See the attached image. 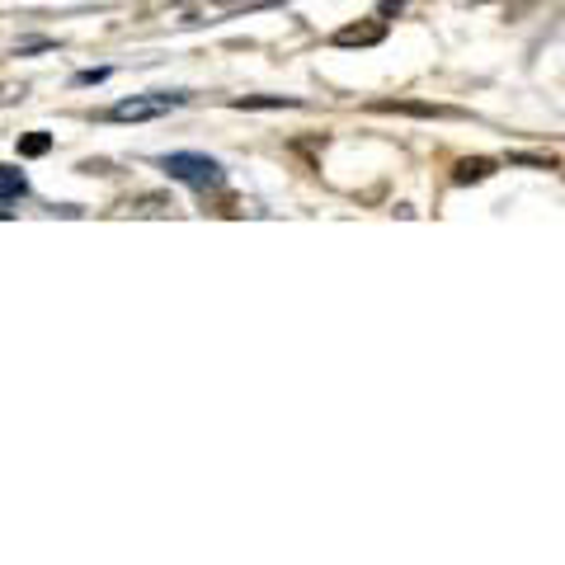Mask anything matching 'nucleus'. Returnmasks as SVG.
<instances>
[{"label": "nucleus", "instance_id": "obj_1", "mask_svg": "<svg viewBox=\"0 0 565 565\" xmlns=\"http://www.w3.org/2000/svg\"><path fill=\"white\" fill-rule=\"evenodd\" d=\"M161 166H166L170 180H180V184L199 189V193H217V189H226V174H222V166H217V161H207V156L174 151V156H166Z\"/></svg>", "mask_w": 565, "mask_h": 565}, {"label": "nucleus", "instance_id": "obj_2", "mask_svg": "<svg viewBox=\"0 0 565 565\" xmlns=\"http://www.w3.org/2000/svg\"><path fill=\"white\" fill-rule=\"evenodd\" d=\"M189 95H137V99H118L109 118L114 122H147V118H166L170 109H180Z\"/></svg>", "mask_w": 565, "mask_h": 565}, {"label": "nucleus", "instance_id": "obj_3", "mask_svg": "<svg viewBox=\"0 0 565 565\" xmlns=\"http://www.w3.org/2000/svg\"><path fill=\"white\" fill-rule=\"evenodd\" d=\"M373 114H405V118H462V109H448V104H419V99H373Z\"/></svg>", "mask_w": 565, "mask_h": 565}, {"label": "nucleus", "instance_id": "obj_4", "mask_svg": "<svg viewBox=\"0 0 565 565\" xmlns=\"http://www.w3.org/2000/svg\"><path fill=\"white\" fill-rule=\"evenodd\" d=\"M386 39V20H359V24H344V29H334V47H377Z\"/></svg>", "mask_w": 565, "mask_h": 565}, {"label": "nucleus", "instance_id": "obj_5", "mask_svg": "<svg viewBox=\"0 0 565 565\" xmlns=\"http://www.w3.org/2000/svg\"><path fill=\"white\" fill-rule=\"evenodd\" d=\"M500 170V161H486V156H467V161L452 166V184H481Z\"/></svg>", "mask_w": 565, "mask_h": 565}, {"label": "nucleus", "instance_id": "obj_6", "mask_svg": "<svg viewBox=\"0 0 565 565\" xmlns=\"http://www.w3.org/2000/svg\"><path fill=\"white\" fill-rule=\"evenodd\" d=\"M24 193H29L24 170H14V166H0V203H10V199H24Z\"/></svg>", "mask_w": 565, "mask_h": 565}, {"label": "nucleus", "instance_id": "obj_7", "mask_svg": "<svg viewBox=\"0 0 565 565\" xmlns=\"http://www.w3.org/2000/svg\"><path fill=\"white\" fill-rule=\"evenodd\" d=\"M297 99H282V95H245L236 99V109H292Z\"/></svg>", "mask_w": 565, "mask_h": 565}, {"label": "nucleus", "instance_id": "obj_8", "mask_svg": "<svg viewBox=\"0 0 565 565\" xmlns=\"http://www.w3.org/2000/svg\"><path fill=\"white\" fill-rule=\"evenodd\" d=\"M170 203L166 199H156V193H147V199H137V203H128V212H166Z\"/></svg>", "mask_w": 565, "mask_h": 565}, {"label": "nucleus", "instance_id": "obj_9", "mask_svg": "<svg viewBox=\"0 0 565 565\" xmlns=\"http://www.w3.org/2000/svg\"><path fill=\"white\" fill-rule=\"evenodd\" d=\"M47 147H52L47 137H24V147H20V151H24V156H43Z\"/></svg>", "mask_w": 565, "mask_h": 565}]
</instances>
